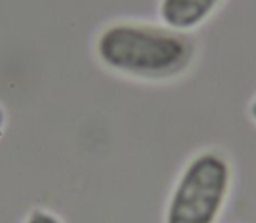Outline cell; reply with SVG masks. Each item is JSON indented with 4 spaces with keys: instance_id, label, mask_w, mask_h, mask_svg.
<instances>
[{
    "instance_id": "obj_1",
    "label": "cell",
    "mask_w": 256,
    "mask_h": 223,
    "mask_svg": "<svg viewBox=\"0 0 256 223\" xmlns=\"http://www.w3.org/2000/svg\"><path fill=\"white\" fill-rule=\"evenodd\" d=\"M96 54L110 70L129 77L162 80L180 75L194 58L183 32L146 23H114L100 34Z\"/></svg>"
},
{
    "instance_id": "obj_2",
    "label": "cell",
    "mask_w": 256,
    "mask_h": 223,
    "mask_svg": "<svg viewBox=\"0 0 256 223\" xmlns=\"http://www.w3.org/2000/svg\"><path fill=\"white\" fill-rule=\"evenodd\" d=\"M232 168L216 150L200 152L176 180L164 223H216L228 199Z\"/></svg>"
},
{
    "instance_id": "obj_3",
    "label": "cell",
    "mask_w": 256,
    "mask_h": 223,
    "mask_svg": "<svg viewBox=\"0 0 256 223\" xmlns=\"http://www.w3.org/2000/svg\"><path fill=\"white\" fill-rule=\"evenodd\" d=\"M222 0H160L158 16L168 28L190 32L202 24Z\"/></svg>"
},
{
    "instance_id": "obj_4",
    "label": "cell",
    "mask_w": 256,
    "mask_h": 223,
    "mask_svg": "<svg viewBox=\"0 0 256 223\" xmlns=\"http://www.w3.org/2000/svg\"><path fill=\"white\" fill-rule=\"evenodd\" d=\"M23 223H63L58 214H54L52 211H48L44 208H37V210H32L26 214Z\"/></svg>"
},
{
    "instance_id": "obj_5",
    "label": "cell",
    "mask_w": 256,
    "mask_h": 223,
    "mask_svg": "<svg viewBox=\"0 0 256 223\" xmlns=\"http://www.w3.org/2000/svg\"><path fill=\"white\" fill-rule=\"evenodd\" d=\"M250 115H251V118L256 122V98L251 102V105H250Z\"/></svg>"
},
{
    "instance_id": "obj_6",
    "label": "cell",
    "mask_w": 256,
    "mask_h": 223,
    "mask_svg": "<svg viewBox=\"0 0 256 223\" xmlns=\"http://www.w3.org/2000/svg\"><path fill=\"white\" fill-rule=\"evenodd\" d=\"M4 124H6V112H4V108L0 106V131H2Z\"/></svg>"
}]
</instances>
